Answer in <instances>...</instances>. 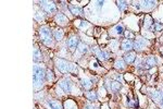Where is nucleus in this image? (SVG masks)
<instances>
[{
  "label": "nucleus",
  "instance_id": "1",
  "mask_svg": "<svg viewBox=\"0 0 163 109\" xmlns=\"http://www.w3.org/2000/svg\"><path fill=\"white\" fill-rule=\"evenodd\" d=\"M47 71L45 70V67L39 63H35L33 69V81H34V88L38 91L44 86L45 79H46Z\"/></svg>",
  "mask_w": 163,
  "mask_h": 109
},
{
  "label": "nucleus",
  "instance_id": "2",
  "mask_svg": "<svg viewBox=\"0 0 163 109\" xmlns=\"http://www.w3.org/2000/svg\"><path fill=\"white\" fill-rule=\"evenodd\" d=\"M57 69L62 73H77V67L74 63H71L66 60L56 59L54 60Z\"/></svg>",
  "mask_w": 163,
  "mask_h": 109
},
{
  "label": "nucleus",
  "instance_id": "3",
  "mask_svg": "<svg viewBox=\"0 0 163 109\" xmlns=\"http://www.w3.org/2000/svg\"><path fill=\"white\" fill-rule=\"evenodd\" d=\"M39 37L42 44L50 47L53 44V32L51 31L49 26H42L39 30Z\"/></svg>",
  "mask_w": 163,
  "mask_h": 109
},
{
  "label": "nucleus",
  "instance_id": "4",
  "mask_svg": "<svg viewBox=\"0 0 163 109\" xmlns=\"http://www.w3.org/2000/svg\"><path fill=\"white\" fill-rule=\"evenodd\" d=\"M59 86L62 88L65 93H72V91L74 90L73 87V82L67 78H63L59 81Z\"/></svg>",
  "mask_w": 163,
  "mask_h": 109
},
{
  "label": "nucleus",
  "instance_id": "5",
  "mask_svg": "<svg viewBox=\"0 0 163 109\" xmlns=\"http://www.w3.org/2000/svg\"><path fill=\"white\" fill-rule=\"evenodd\" d=\"M40 7L42 10L46 11L47 13H54L57 12V5L53 1H40Z\"/></svg>",
  "mask_w": 163,
  "mask_h": 109
},
{
  "label": "nucleus",
  "instance_id": "6",
  "mask_svg": "<svg viewBox=\"0 0 163 109\" xmlns=\"http://www.w3.org/2000/svg\"><path fill=\"white\" fill-rule=\"evenodd\" d=\"M148 45H149V40H148V39H145V38H142V37H139V38H137L136 40H135L134 48L137 50V51H140V50L145 49Z\"/></svg>",
  "mask_w": 163,
  "mask_h": 109
},
{
  "label": "nucleus",
  "instance_id": "7",
  "mask_svg": "<svg viewBox=\"0 0 163 109\" xmlns=\"http://www.w3.org/2000/svg\"><path fill=\"white\" fill-rule=\"evenodd\" d=\"M78 44H80V39H78V36L77 35H71L69 38H67V42H66V45L67 47L70 48V50H74L76 48V46H78Z\"/></svg>",
  "mask_w": 163,
  "mask_h": 109
},
{
  "label": "nucleus",
  "instance_id": "8",
  "mask_svg": "<svg viewBox=\"0 0 163 109\" xmlns=\"http://www.w3.org/2000/svg\"><path fill=\"white\" fill-rule=\"evenodd\" d=\"M54 21L60 26H66L69 24V19L62 12H57V14L54 16Z\"/></svg>",
  "mask_w": 163,
  "mask_h": 109
},
{
  "label": "nucleus",
  "instance_id": "9",
  "mask_svg": "<svg viewBox=\"0 0 163 109\" xmlns=\"http://www.w3.org/2000/svg\"><path fill=\"white\" fill-rule=\"evenodd\" d=\"M121 47H122V49L124 50V51H128L130 52L131 50L134 48V42H133L132 39H123L122 40V44H121Z\"/></svg>",
  "mask_w": 163,
  "mask_h": 109
},
{
  "label": "nucleus",
  "instance_id": "10",
  "mask_svg": "<svg viewBox=\"0 0 163 109\" xmlns=\"http://www.w3.org/2000/svg\"><path fill=\"white\" fill-rule=\"evenodd\" d=\"M46 104L48 109H63L62 104L59 100H56V99H48Z\"/></svg>",
  "mask_w": 163,
  "mask_h": 109
},
{
  "label": "nucleus",
  "instance_id": "11",
  "mask_svg": "<svg viewBox=\"0 0 163 109\" xmlns=\"http://www.w3.org/2000/svg\"><path fill=\"white\" fill-rule=\"evenodd\" d=\"M125 33V30H124V26L122 25V24H117L113 27V29L110 31V34L112 35H117V36H121L123 34Z\"/></svg>",
  "mask_w": 163,
  "mask_h": 109
},
{
  "label": "nucleus",
  "instance_id": "12",
  "mask_svg": "<svg viewBox=\"0 0 163 109\" xmlns=\"http://www.w3.org/2000/svg\"><path fill=\"white\" fill-rule=\"evenodd\" d=\"M95 54L98 57L99 60H102V61H106L110 58V54L108 51H104V50H100V49H95Z\"/></svg>",
  "mask_w": 163,
  "mask_h": 109
},
{
  "label": "nucleus",
  "instance_id": "13",
  "mask_svg": "<svg viewBox=\"0 0 163 109\" xmlns=\"http://www.w3.org/2000/svg\"><path fill=\"white\" fill-rule=\"evenodd\" d=\"M124 61L126 63H128V65H131V63H133L136 60V52L134 51H130V52H127L126 54L124 56Z\"/></svg>",
  "mask_w": 163,
  "mask_h": 109
},
{
  "label": "nucleus",
  "instance_id": "14",
  "mask_svg": "<svg viewBox=\"0 0 163 109\" xmlns=\"http://www.w3.org/2000/svg\"><path fill=\"white\" fill-rule=\"evenodd\" d=\"M114 68L120 71L124 70L126 68V62L124 61V59H117V61L114 62Z\"/></svg>",
  "mask_w": 163,
  "mask_h": 109
},
{
  "label": "nucleus",
  "instance_id": "15",
  "mask_svg": "<svg viewBox=\"0 0 163 109\" xmlns=\"http://www.w3.org/2000/svg\"><path fill=\"white\" fill-rule=\"evenodd\" d=\"M109 85H108V88L109 90H111L112 92H117L121 88V83L117 82V81H112V82H109Z\"/></svg>",
  "mask_w": 163,
  "mask_h": 109
},
{
  "label": "nucleus",
  "instance_id": "16",
  "mask_svg": "<svg viewBox=\"0 0 163 109\" xmlns=\"http://www.w3.org/2000/svg\"><path fill=\"white\" fill-rule=\"evenodd\" d=\"M145 62H146L147 69H149V68H153L157 65V60H155V58L153 57V56H149L147 59H145Z\"/></svg>",
  "mask_w": 163,
  "mask_h": 109
},
{
  "label": "nucleus",
  "instance_id": "17",
  "mask_svg": "<svg viewBox=\"0 0 163 109\" xmlns=\"http://www.w3.org/2000/svg\"><path fill=\"white\" fill-rule=\"evenodd\" d=\"M42 51L39 50L38 47H35V50H34V61H35V62H38V61H42Z\"/></svg>",
  "mask_w": 163,
  "mask_h": 109
},
{
  "label": "nucleus",
  "instance_id": "18",
  "mask_svg": "<svg viewBox=\"0 0 163 109\" xmlns=\"http://www.w3.org/2000/svg\"><path fill=\"white\" fill-rule=\"evenodd\" d=\"M53 36L57 40H62L63 37H64V32L60 29H56L53 30Z\"/></svg>",
  "mask_w": 163,
  "mask_h": 109
},
{
  "label": "nucleus",
  "instance_id": "19",
  "mask_svg": "<svg viewBox=\"0 0 163 109\" xmlns=\"http://www.w3.org/2000/svg\"><path fill=\"white\" fill-rule=\"evenodd\" d=\"M69 9H70V12L72 13V14H74V16H83V11L80 10V8H76V7H74V5H70Z\"/></svg>",
  "mask_w": 163,
  "mask_h": 109
},
{
  "label": "nucleus",
  "instance_id": "20",
  "mask_svg": "<svg viewBox=\"0 0 163 109\" xmlns=\"http://www.w3.org/2000/svg\"><path fill=\"white\" fill-rule=\"evenodd\" d=\"M82 85H83V87L85 88V90H89V88H91V86L93 85V81L89 80V79L85 78L82 80Z\"/></svg>",
  "mask_w": 163,
  "mask_h": 109
},
{
  "label": "nucleus",
  "instance_id": "21",
  "mask_svg": "<svg viewBox=\"0 0 163 109\" xmlns=\"http://www.w3.org/2000/svg\"><path fill=\"white\" fill-rule=\"evenodd\" d=\"M150 95L155 101H159V100H161V99H162L163 93H162V92H159V91H153Z\"/></svg>",
  "mask_w": 163,
  "mask_h": 109
},
{
  "label": "nucleus",
  "instance_id": "22",
  "mask_svg": "<svg viewBox=\"0 0 163 109\" xmlns=\"http://www.w3.org/2000/svg\"><path fill=\"white\" fill-rule=\"evenodd\" d=\"M86 98H87L88 100H90V101H96L97 100L96 92L90 91V92H88V93H86Z\"/></svg>",
  "mask_w": 163,
  "mask_h": 109
},
{
  "label": "nucleus",
  "instance_id": "23",
  "mask_svg": "<svg viewBox=\"0 0 163 109\" xmlns=\"http://www.w3.org/2000/svg\"><path fill=\"white\" fill-rule=\"evenodd\" d=\"M64 106H65V109H77V105H76L72 99H67Z\"/></svg>",
  "mask_w": 163,
  "mask_h": 109
},
{
  "label": "nucleus",
  "instance_id": "24",
  "mask_svg": "<svg viewBox=\"0 0 163 109\" xmlns=\"http://www.w3.org/2000/svg\"><path fill=\"white\" fill-rule=\"evenodd\" d=\"M46 79L47 81L49 82V83H52L54 81V76H53V72L51 70H47V73H46Z\"/></svg>",
  "mask_w": 163,
  "mask_h": 109
},
{
  "label": "nucleus",
  "instance_id": "25",
  "mask_svg": "<svg viewBox=\"0 0 163 109\" xmlns=\"http://www.w3.org/2000/svg\"><path fill=\"white\" fill-rule=\"evenodd\" d=\"M77 47H78L77 49L80 50V52H82V54H86V52L88 51V47H87V45H85V44H84V43H80Z\"/></svg>",
  "mask_w": 163,
  "mask_h": 109
},
{
  "label": "nucleus",
  "instance_id": "26",
  "mask_svg": "<svg viewBox=\"0 0 163 109\" xmlns=\"http://www.w3.org/2000/svg\"><path fill=\"white\" fill-rule=\"evenodd\" d=\"M35 19H36L37 21L42 22L45 20V13L44 12H37L36 14H35Z\"/></svg>",
  "mask_w": 163,
  "mask_h": 109
},
{
  "label": "nucleus",
  "instance_id": "27",
  "mask_svg": "<svg viewBox=\"0 0 163 109\" xmlns=\"http://www.w3.org/2000/svg\"><path fill=\"white\" fill-rule=\"evenodd\" d=\"M152 29L155 30V32H160V31H162L163 30V24H160V23H153L152 24Z\"/></svg>",
  "mask_w": 163,
  "mask_h": 109
},
{
  "label": "nucleus",
  "instance_id": "28",
  "mask_svg": "<svg viewBox=\"0 0 163 109\" xmlns=\"http://www.w3.org/2000/svg\"><path fill=\"white\" fill-rule=\"evenodd\" d=\"M126 3L127 2H125V1H119V2H117V5H119V8L121 9V11H123L127 7Z\"/></svg>",
  "mask_w": 163,
  "mask_h": 109
},
{
  "label": "nucleus",
  "instance_id": "29",
  "mask_svg": "<svg viewBox=\"0 0 163 109\" xmlns=\"http://www.w3.org/2000/svg\"><path fill=\"white\" fill-rule=\"evenodd\" d=\"M125 35H126V37H127V39H132V38H134V34L133 33H131V32H125Z\"/></svg>",
  "mask_w": 163,
  "mask_h": 109
},
{
  "label": "nucleus",
  "instance_id": "30",
  "mask_svg": "<svg viewBox=\"0 0 163 109\" xmlns=\"http://www.w3.org/2000/svg\"><path fill=\"white\" fill-rule=\"evenodd\" d=\"M84 109H98V106H95V105H90V104H88L85 106V108Z\"/></svg>",
  "mask_w": 163,
  "mask_h": 109
},
{
  "label": "nucleus",
  "instance_id": "31",
  "mask_svg": "<svg viewBox=\"0 0 163 109\" xmlns=\"http://www.w3.org/2000/svg\"><path fill=\"white\" fill-rule=\"evenodd\" d=\"M161 105H162V107H163V96H162V99H161Z\"/></svg>",
  "mask_w": 163,
  "mask_h": 109
},
{
  "label": "nucleus",
  "instance_id": "32",
  "mask_svg": "<svg viewBox=\"0 0 163 109\" xmlns=\"http://www.w3.org/2000/svg\"><path fill=\"white\" fill-rule=\"evenodd\" d=\"M161 52H162V54H163V47L161 48Z\"/></svg>",
  "mask_w": 163,
  "mask_h": 109
},
{
  "label": "nucleus",
  "instance_id": "33",
  "mask_svg": "<svg viewBox=\"0 0 163 109\" xmlns=\"http://www.w3.org/2000/svg\"><path fill=\"white\" fill-rule=\"evenodd\" d=\"M162 40H163V37H162Z\"/></svg>",
  "mask_w": 163,
  "mask_h": 109
}]
</instances>
